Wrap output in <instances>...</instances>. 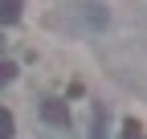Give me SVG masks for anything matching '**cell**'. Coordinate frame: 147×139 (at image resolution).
<instances>
[{"label": "cell", "mask_w": 147, "mask_h": 139, "mask_svg": "<svg viewBox=\"0 0 147 139\" xmlns=\"http://www.w3.org/2000/svg\"><path fill=\"white\" fill-rule=\"evenodd\" d=\"M21 21V0H0V25Z\"/></svg>", "instance_id": "obj_1"}, {"label": "cell", "mask_w": 147, "mask_h": 139, "mask_svg": "<svg viewBox=\"0 0 147 139\" xmlns=\"http://www.w3.org/2000/svg\"><path fill=\"white\" fill-rule=\"evenodd\" d=\"M45 119H49V123H65V107H61V102H45Z\"/></svg>", "instance_id": "obj_2"}, {"label": "cell", "mask_w": 147, "mask_h": 139, "mask_svg": "<svg viewBox=\"0 0 147 139\" xmlns=\"http://www.w3.org/2000/svg\"><path fill=\"white\" fill-rule=\"evenodd\" d=\"M0 139H12V115L0 107Z\"/></svg>", "instance_id": "obj_3"}, {"label": "cell", "mask_w": 147, "mask_h": 139, "mask_svg": "<svg viewBox=\"0 0 147 139\" xmlns=\"http://www.w3.org/2000/svg\"><path fill=\"white\" fill-rule=\"evenodd\" d=\"M123 139H143V127H139V123H127V127H123Z\"/></svg>", "instance_id": "obj_4"}, {"label": "cell", "mask_w": 147, "mask_h": 139, "mask_svg": "<svg viewBox=\"0 0 147 139\" xmlns=\"http://www.w3.org/2000/svg\"><path fill=\"white\" fill-rule=\"evenodd\" d=\"M12 74H16V70H12V61H0V86H4V82H12Z\"/></svg>", "instance_id": "obj_5"}]
</instances>
